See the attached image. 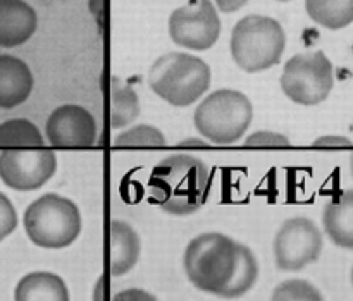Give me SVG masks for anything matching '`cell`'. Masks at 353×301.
<instances>
[{"instance_id":"6da1fadb","label":"cell","mask_w":353,"mask_h":301,"mask_svg":"<svg viewBox=\"0 0 353 301\" xmlns=\"http://www.w3.org/2000/svg\"><path fill=\"white\" fill-rule=\"evenodd\" d=\"M212 186L209 167L199 157L174 154L162 158L148 181V196L164 212L172 216L195 214L207 202Z\"/></svg>"},{"instance_id":"7a4b0ae2","label":"cell","mask_w":353,"mask_h":301,"mask_svg":"<svg viewBox=\"0 0 353 301\" xmlns=\"http://www.w3.org/2000/svg\"><path fill=\"white\" fill-rule=\"evenodd\" d=\"M238 264V243L221 233L193 238L185 250L183 265L188 281L209 295H219L233 278Z\"/></svg>"},{"instance_id":"3957f363","label":"cell","mask_w":353,"mask_h":301,"mask_svg":"<svg viewBox=\"0 0 353 301\" xmlns=\"http://www.w3.org/2000/svg\"><path fill=\"white\" fill-rule=\"evenodd\" d=\"M148 86L164 102L188 107L209 90L210 68L195 55L169 52L152 64Z\"/></svg>"},{"instance_id":"277c9868","label":"cell","mask_w":353,"mask_h":301,"mask_svg":"<svg viewBox=\"0 0 353 301\" xmlns=\"http://www.w3.org/2000/svg\"><path fill=\"white\" fill-rule=\"evenodd\" d=\"M286 47L281 24L269 16L250 14L234 24L231 33V55L245 72H262L279 64Z\"/></svg>"},{"instance_id":"5b68a950","label":"cell","mask_w":353,"mask_h":301,"mask_svg":"<svg viewBox=\"0 0 353 301\" xmlns=\"http://www.w3.org/2000/svg\"><path fill=\"white\" fill-rule=\"evenodd\" d=\"M23 222L28 238L47 250L69 247L81 233V214L76 203L55 193H47L30 203Z\"/></svg>"},{"instance_id":"8992f818","label":"cell","mask_w":353,"mask_h":301,"mask_svg":"<svg viewBox=\"0 0 353 301\" xmlns=\"http://www.w3.org/2000/svg\"><path fill=\"white\" fill-rule=\"evenodd\" d=\"M254 117L248 96L238 90H216L195 110V127L203 140L214 145H231L243 138Z\"/></svg>"},{"instance_id":"52a82bcc","label":"cell","mask_w":353,"mask_h":301,"mask_svg":"<svg viewBox=\"0 0 353 301\" xmlns=\"http://www.w3.org/2000/svg\"><path fill=\"white\" fill-rule=\"evenodd\" d=\"M279 83L292 102L317 105L330 96L334 86L333 64L321 50L296 54L286 62Z\"/></svg>"},{"instance_id":"ba28073f","label":"cell","mask_w":353,"mask_h":301,"mask_svg":"<svg viewBox=\"0 0 353 301\" xmlns=\"http://www.w3.org/2000/svg\"><path fill=\"white\" fill-rule=\"evenodd\" d=\"M323 234L307 217L285 220L274 238L276 265L281 271L296 272L317 262L323 251Z\"/></svg>"},{"instance_id":"9c48e42d","label":"cell","mask_w":353,"mask_h":301,"mask_svg":"<svg viewBox=\"0 0 353 301\" xmlns=\"http://www.w3.org/2000/svg\"><path fill=\"white\" fill-rule=\"evenodd\" d=\"M57 171V155L45 148H9L0 152V179L16 191H34Z\"/></svg>"},{"instance_id":"30bf717a","label":"cell","mask_w":353,"mask_h":301,"mask_svg":"<svg viewBox=\"0 0 353 301\" xmlns=\"http://www.w3.org/2000/svg\"><path fill=\"white\" fill-rule=\"evenodd\" d=\"M169 34L179 47L207 50L214 47L221 34V19L210 0H195L178 7L169 17Z\"/></svg>"},{"instance_id":"8fae6325","label":"cell","mask_w":353,"mask_h":301,"mask_svg":"<svg viewBox=\"0 0 353 301\" xmlns=\"http://www.w3.org/2000/svg\"><path fill=\"white\" fill-rule=\"evenodd\" d=\"M45 136L52 147L86 148L97 140V123L85 107L61 105L48 116Z\"/></svg>"},{"instance_id":"7c38bea8","label":"cell","mask_w":353,"mask_h":301,"mask_svg":"<svg viewBox=\"0 0 353 301\" xmlns=\"http://www.w3.org/2000/svg\"><path fill=\"white\" fill-rule=\"evenodd\" d=\"M38 28V16L24 0H0V47L26 43Z\"/></svg>"},{"instance_id":"4fadbf2b","label":"cell","mask_w":353,"mask_h":301,"mask_svg":"<svg viewBox=\"0 0 353 301\" xmlns=\"http://www.w3.org/2000/svg\"><path fill=\"white\" fill-rule=\"evenodd\" d=\"M33 83L26 62L14 55H0V109H14L26 102Z\"/></svg>"},{"instance_id":"5bb4252c","label":"cell","mask_w":353,"mask_h":301,"mask_svg":"<svg viewBox=\"0 0 353 301\" xmlns=\"http://www.w3.org/2000/svg\"><path fill=\"white\" fill-rule=\"evenodd\" d=\"M141 243L137 231L124 220L110 222V274H128L140 258Z\"/></svg>"},{"instance_id":"9a60e30c","label":"cell","mask_w":353,"mask_h":301,"mask_svg":"<svg viewBox=\"0 0 353 301\" xmlns=\"http://www.w3.org/2000/svg\"><path fill=\"white\" fill-rule=\"evenodd\" d=\"M323 226L336 247L353 250V189L343 191L327 203L323 214Z\"/></svg>"},{"instance_id":"2e32d148","label":"cell","mask_w":353,"mask_h":301,"mask_svg":"<svg viewBox=\"0 0 353 301\" xmlns=\"http://www.w3.org/2000/svg\"><path fill=\"white\" fill-rule=\"evenodd\" d=\"M14 301H69V289L61 276L31 272L17 282Z\"/></svg>"},{"instance_id":"e0dca14e","label":"cell","mask_w":353,"mask_h":301,"mask_svg":"<svg viewBox=\"0 0 353 301\" xmlns=\"http://www.w3.org/2000/svg\"><path fill=\"white\" fill-rule=\"evenodd\" d=\"M140 116V100L133 86L114 76L110 83V126L123 129L133 124Z\"/></svg>"},{"instance_id":"ac0fdd59","label":"cell","mask_w":353,"mask_h":301,"mask_svg":"<svg viewBox=\"0 0 353 301\" xmlns=\"http://www.w3.org/2000/svg\"><path fill=\"white\" fill-rule=\"evenodd\" d=\"M310 19L327 30H341L353 23V0H305Z\"/></svg>"},{"instance_id":"d6986e66","label":"cell","mask_w":353,"mask_h":301,"mask_svg":"<svg viewBox=\"0 0 353 301\" xmlns=\"http://www.w3.org/2000/svg\"><path fill=\"white\" fill-rule=\"evenodd\" d=\"M259 279V262L252 250L245 245L238 243V264L236 271H234L233 278L228 282L226 288L219 293L217 296L221 298H240V296L247 295L252 288L255 286Z\"/></svg>"},{"instance_id":"ffe728a7","label":"cell","mask_w":353,"mask_h":301,"mask_svg":"<svg viewBox=\"0 0 353 301\" xmlns=\"http://www.w3.org/2000/svg\"><path fill=\"white\" fill-rule=\"evenodd\" d=\"M40 129L28 119H10L0 124V148H43Z\"/></svg>"},{"instance_id":"44dd1931","label":"cell","mask_w":353,"mask_h":301,"mask_svg":"<svg viewBox=\"0 0 353 301\" xmlns=\"http://www.w3.org/2000/svg\"><path fill=\"white\" fill-rule=\"evenodd\" d=\"M165 136L161 129L150 126V124H138L123 131L114 140V147L128 148V147H148V148H164Z\"/></svg>"},{"instance_id":"7402d4cb","label":"cell","mask_w":353,"mask_h":301,"mask_svg":"<svg viewBox=\"0 0 353 301\" xmlns=\"http://www.w3.org/2000/svg\"><path fill=\"white\" fill-rule=\"evenodd\" d=\"M271 301H324L319 289L303 279H290L276 286Z\"/></svg>"},{"instance_id":"603a6c76","label":"cell","mask_w":353,"mask_h":301,"mask_svg":"<svg viewBox=\"0 0 353 301\" xmlns=\"http://www.w3.org/2000/svg\"><path fill=\"white\" fill-rule=\"evenodd\" d=\"M245 147L247 148H290L288 138L281 133H274V131H257L252 133L250 136L245 140Z\"/></svg>"},{"instance_id":"cb8c5ba5","label":"cell","mask_w":353,"mask_h":301,"mask_svg":"<svg viewBox=\"0 0 353 301\" xmlns=\"http://www.w3.org/2000/svg\"><path fill=\"white\" fill-rule=\"evenodd\" d=\"M17 227V214L12 202L0 193V241L6 240Z\"/></svg>"},{"instance_id":"d4e9b609","label":"cell","mask_w":353,"mask_h":301,"mask_svg":"<svg viewBox=\"0 0 353 301\" xmlns=\"http://www.w3.org/2000/svg\"><path fill=\"white\" fill-rule=\"evenodd\" d=\"M314 148H353V141L345 136H321L312 143Z\"/></svg>"},{"instance_id":"484cf974","label":"cell","mask_w":353,"mask_h":301,"mask_svg":"<svg viewBox=\"0 0 353 301\" xmlns=\"http://www.w3.org/2000/svg\"><path fill=\"white\" fill-rule=\"evenodd\" d=\"M112 301H157V298H155L154 295H150V293L143 291V289L131 288L124 289L119 295L114 296Z\"/></svg>"},{"instance_id":"4316f807","label":"cell","mask_w":353,"mask_h":301,"mask_svg":"<svg viewBox=\"0 0 353 301\" xmlns=\"http://www.w3.org/2000/svg\"><path fill=\"white\" fill-rule=\"evenodd\" d=\"M88 7L93 19L97 21L99 31L103 33V28H105V0H88Z\"/></svg>"},{"instance_id":"83f0119b","label":"cell","mask_w":353,"mask_h":301,"mask_svg":"<svg viewBox=\"0 0 353 301\" xmlns=\"http://www.w3.org/2000/svg\"><path fill=\"white\" fill-rule=\"evenodd\" d=\"M214 2H216L217 9H219L221 12L230 14V12H236V10H240L248 0H214Z\"/></svg>"},{"instance_id":"f1b7e54d","label":"cell","mask_w":353,"mask_h":301,"mask_svg":"<svg viewBox=\"0 0 353 301\" xmlns=\"http://www.w3.org/2000/svg\"><path fill=\"white\" fill-rule=\"evenodd\" d=\"M179 148H209L210 143L203 138H186L178 145Z\"/></svg>"},{"instance_id":"f546056e","label":"cell","mask_w":353,"mask_h":301,"mask_svg":"<svg viewBox=\"0 0 353 301\" xmlns=\"http://www.w3.org/2000/svg\"><path fill=\"white\" fill-rule=\"evenodd\" d=\"M103 282H105L103 278L97 279L95 288H93V301H103Z\"/></svg>"},{"instance_id":"4dcf8cb0","label":"cell","mask_w":353,"mask_h":301,"mask_svg":"<svg viewBox=\"0 0 353 301\" xmlns=\"http://www.w3.org/2000/svg\"><path fill=\"white\" fill-rule=\"evenodd\" d=\"M350 171H352V176H353V154H352V158H350Z\"/></svg>"},{"instance_id":"1f68e13d","label":"cell","mask_w":353,"mask_h":301,"mask_svg":"<svg viewBox=\"0 0 353 301\" xmlns=\"http://www.w3.org/2000/svg\"><path fill=\"white\" fill-rule=\"evenodd\" d=\"M278 2H290V0H278Z\"/></svg>"},{"instance_id":"d6a6232c","label":"cell","mask_w":353,"mask_h":301,"mask_svg":"<svg viewBox=\"0 0 353 301\" xmlns=\"http://www.w3.org/2000/svg\"><path fill=\"white\" fill-rule=\"evenodd\" d=\"M352 284H353V269H352Z\"/></svg>"}]
</instances>
